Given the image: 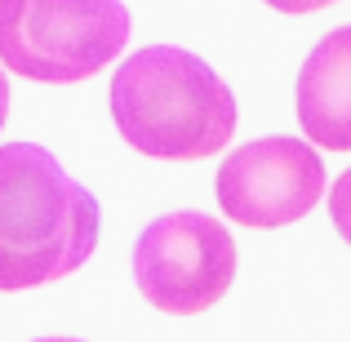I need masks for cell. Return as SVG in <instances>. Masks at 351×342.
<instances>
[{"instance_id": "cell-1", "label": "cell", "mask_w": 351, "mask_h": 342, "mask_svg": "<svg viewBox=\"0 0 351 342\" xmlns=\"http://www.w3.org/2000/svg\"><path fill=\"white\" fill-rule=\"evenodd\" d=\"M103 209L58 156L36 143L0 147V293L67 280L94 258Z\"/></svg>"}, {"instance_id": "cell-2", "label": "cell", "mask_w": 351, "mask_h": 342, "mask_svg": "<svg viewBox=\"0 0 351 342\" xmlns=\"http://www.w3.org/2000/svg\"><path fill=\"white\" fill-rule=\"evenodd\" d=\"M112 120L152 160H205L236 134V98L205 58L178 45H147L116 67Z\"/></svg>"}, {"instance_id": "cell-3", "label": "cell", "mask_w": 351, "mask_h": 342, "mask_svg": "<svg viewBox=\"0 0 351 342\" xmlns=\"http://www.w3.org/2000/svg\"><path fill=\"white\" fill-rule=\"evenodd\" d=\"M129 45L120 0H0V62L23 80L80 85Z\"/></svg>"}, {"instance_id": "cell-4", "label": "cell", "mask_w": 351, "mask_h": 342, "mask_svg": "<svg viewBox=\"0 0 351 342\" xmlns=\"http://www.w3.org/2000/svg\"><path fill=\"white\" fill-rule=\"evenodd\" d=\"M236 240L200 209L156 218L134 245V284L165 316H200L236 280Z\"/></svg>"}, {"instance_id": "cell-5", "label": "cell", "mask_w": 351, "mask_h": 342, "mask_svg": "<svg viewBox=\"0 0 351 342\" xmlns=\"http://www.w3.org/2000/svg\"><path fill=\"white\" fill-rule=\"evenodd\" d=\"M218 209L236 227L276 231L307 218L325 196V160L307 138L271 134L223 156L214 178Z\"/></svg>"}, {"instance_id": "cell-6", "label": "cell", "mask_w": 351, "mask_h": 342, "mask_svg": "<svg viewBox=\"0 0 351 342\" xmlns=\"http://www.w3.org/2000/svg\"><path fill=\"white\" fill-rule=\"evenodd\" d=\"M298 125L320 151H351V23L316 40L298 71Z\"/></svg>"}, {"instance_id": "cell-7", "label": "cell", "mask_w": 351, "mask_h": 342, "mask_svg": "<svg viewBox=\"0 0 351 342\" xmlns=\"http://www.w3.org/2000/svg\"><path fill=\"white\" fill-rule=\"evenodd\" d=\"M329 196V218H334V227H338V236L351 245V169L338 173V182L325 191Z\"/></svg>"}, {"instance_id": "cell-8", "label": "cell", "mask_w": 351, "mask_h": 342, "mask_svg": "<svg viewBox=\"0 0 351 342\" xmlns=\"http://www.w3.org/2000/svg\"><path fill=\"white\" fill-rule=\"evenodd\" d=\"M263 5H271L276 14H320V9H329L334 0H263Z\"/></svg>"}, {"instance_id": "cell-9", "label": "cell", "mask_w": 351, "mask_h": 342, "mask_svg": "<svg viewBox=\"0 0 351 342\" xmlns=\"http://www.w3.org/2000/svg\"><path fill=\"white\" fill-rule=\"evenodd\" d=\"M9 120V80H5V67H0V129Z\"/></svg>"}, {"instance_id": "cell-10", "label": "cell", "mask_w": 351, "mask_h": 342, "mask_svg": "<svg viewBox=\"0 0 351 342\" xmlns=\"http://www.w3.org/2000/svg\"><path fill=\"white\" fill-rule=\"evenodd\" d=\"M36 342H80V338H36Z\"/></svg>"}]
</instances>
